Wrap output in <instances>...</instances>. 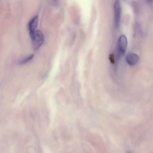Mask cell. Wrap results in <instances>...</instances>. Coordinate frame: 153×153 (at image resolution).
<instances>
[{"label":"cell","mask_w":153,"mask_h":153,"mask_svg":"<svg viewBox=\"0 0 153 153\" xmlns=\"http://www.w3.org/2000/svg\"><path fill=\"white\" fill-rule=\"evenodd\" d=\"M127 44V41L126 36L123 35H121L119 38L118 45L119 51L123 54L126 52Z\"/></svg>","instance_id":"cell-3"},{"label":"cell","mask_w":153,"mask_h":153,"mask_svg":"<svg viewBox=\"0 0 153 153\" xmlns=\"http://www.w3.org/2000/svg\"><path fill=\"white\" fill-rule=\"evenodd\" d=\"M138 56L134 53H128L126 56V60L127 64L130 66L136 64L139 60Z\"/></svg>","instance_id":"cell-4"},{"label":"cell","mask_w":153,"mask_h":153,"mask_svg":"<svg viewBox=\"0 0 153 153\" xmlns=\"http://www.w3.org/2000/svg\"><path fill=\"white\" fill-rule=\"evenodd\" d=\"M38 16H36L29 22L28 27L30 32L35 31L37 27L38 22Z\"/></svg>","instance_id":"cell-5"},{"label":"cell","mask_w":153,"mask_h":153,"mask_svg":"<svg viewBox=\"0 0 153 153\" xmlns=\"http://www.w3.org/2000/svg\"><path fill=\"white\" fill-rule=\"evenodd\" d=\"M51 0L55 1H56L57 0Z\"/></svg>","instance_id":"cell-9"},{"label":"cell","mask_w":153,"mask_h":153,"mask_svg":"<svg viewBox=\"0 0 153 153\" xmlns=\"http://www.w3.org/2000/svg\"><path fill=\"white\" fill-rule=\"evenodd\" d=\"M32 46L34 51L38 50L43 44L44 41V36L42 33L39 30L30 32Z\"/></svg>","instance_id":"cell-1"},{"label":"cell","mask_w":153,"mask_h":153,"mask_svg":"<svg viewBox=\"0 0 153 153\" xmlns=\"http://www.w3.org/2000/svg\"><path fill=\"white\" fill-rule=\"evenodd\" d=\"M149 2H151L152 1V0H147Z\"/></svg>","instance_id":"cell-8"},{"label":"cell","mask_w":153,"mask_h":153,"mask_svg":"<svg viewBox=\"0 0 153 153\" xmlns=\"http://www.w3.org/2000/svg\"><path fill=\"white\" fill-rule=\"evenodd\" d=\"M34 57L33 54H31L21 60L19 62L20 65L25 64L30 61Z\"/></svg>","instance_id":"cell-6"},{"label":"cell","mask_w":153,"mask_h":153,"mask_svg":"<svg viewBox=\"0 0 153 153\" xmlns=\"http://www.w3.org/2000/svg\"><path fill=\"white\" fill-rule=\"evenodd\" d=\"M114 8L115 12V25L116 27L117 28L119 25L121 13V7L120 0H116L114 5Z\"/></svg>","instance_id":"cell-2"},{"label":"cell","mask_w":153,"mask_h":153,"mask_svg":"<svg viewBox=\"0 0 153 153\" xmlns=\"http://www.w3.org/2000/svg\"><path fill=\"white\" fill-rule=\"evenodd\" d=\"M109 59L110 61L113 64H114V55L113 54H111L109 55Z\"/></svg>","instance_id":"cell-7"}]
</instances>
